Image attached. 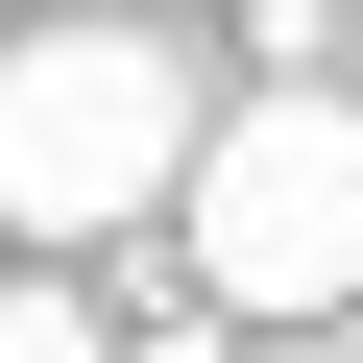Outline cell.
I'll use <instances>...</instances> for the list:
<instances>
[{"label": "cell", "instance_id": "obj_1", "mask_svg": "<svg viewBox=\"0 0 363 363\" xmlns=\"http://www.w3.org/2000/svg\"><path fill=\"white\" fill-rule=\"evenodd\" d=\"M169 194H194V73H169L145 25H25V49H0V242H25V267L121 242Z\"/></svg>", "mask_w": 363, "mask_h": 363}, {"label": "cell", "instance_id": "obj_2", "mask_svg": "<svg viewBox=\"0 0 363 363\" xmlns=\"http://www.w3.org/2000/svg\"><path fill=\"white\" fill-rule=\"evenodd\" d=\"M194 291L218 315H363V97L339 73H267L242 121H194Z\"/></svg>", "mask_w": 363, "mask_h": 363}, {"label": "cell", "instance_id": "obj_3", "mask_svg": "<svg viewBox=\"0 0 363 363\" xmlns=\"http://www.w3.org/2000/svg\"><path fill=\"white\" fill-rule=\"evenodd\" d=\"M0 363H121V339H97V291H73V267H25V291H0Z\"/></svg>", "mask_w": 363, "mask_h": 363}]
</instances>
